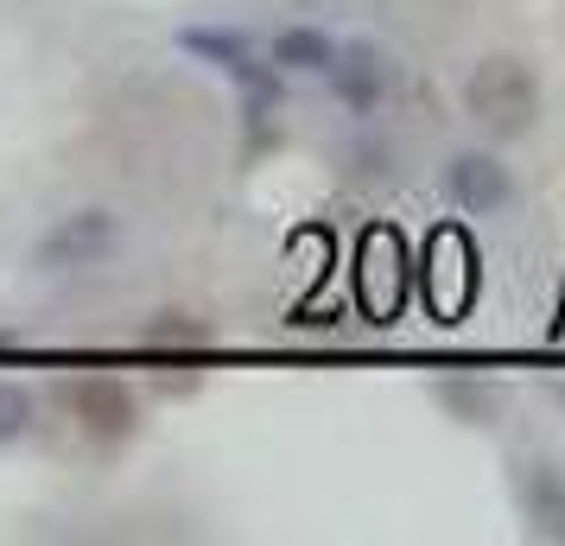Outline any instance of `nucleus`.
I'll return each instance as SVG.
<instances>
[{
  "label": "nucleus",
  "mask_w": 565,
  "mask_h": 546,
  "mask_svg": "<svg viewBox=\"0 0 565 546\" xmlns=\"http://www.w3.org/2000/svg\"><path fill=\"white\" fill-rule=\"evenodd\" d=\"M463 115L489 140H521L540 121V71L514 52H489L463 77Z\"/></svg>",
  "instance_id": "nucleus-1"
},
{
  "label": "nucleus",
  "mask_w": 565,
  "mask_h": 546,
  "mask_svg": "<svg viewBox=\"0 0 565 546\" xmlns=\"http://www.w3.org/2000/svg\"><path fill=\"white\" fill-rule=\"evenodd\" d=\"M57 400H64V414L77 419L83 439L103 445V451H115V445H128L140 432V394L121 375H77V382H64Z\"/></svg>",
  "instance_id": "nucleus-2"
},
{
  "label": "nucleus",
  "mask_w": 565,
  "mask_h": 546,
  "mask_svg": "<svg viewBox=\"0 0 565 546\" xmlns=\"http://www.w3.org/2000/svg\"><path fill=\"white\" fill-rule=\"evenodd\" d=\"M115 242H121V216L103 204H83L71 216H57L52 229L39 235V248H32V267L39 274H83V267H103L115 255Z\"/></svg>",
  "instance_id": "nucleus-3"
},
{
  "label": "nucleus",
  "mask_w": 565,
  "mask_h": 546,
  "mask_svg": "<svg viewBox=\"0 0 565 546\" xmlns=\"http://www.w3.org/2000/svg\"><path fill=\"white\" fill-rule=\"evenodd\" d=\"M324 77L337 83V96L356 108V115H375V103L387 96V57L375 45H337V64Z\"/></svg>",
  "instance_id": "nucleus-4"
},
{
  "label": "nucleus",
  "mask_w": 565,
  "mask_h": 546,
  "mask_svg": "<svg viewBox=\"0 0 565 546\" xmlns=\"http://www.w3.org/2000/svg\"><path fill=\"white\" fill-rule=\"evenodd\" d=\"M509 172L495 165L489 153H458L451 159V197H458L470 216H489V210H502L509 204Z\"/></svg>",
  "instance_id": "nucleus-5"
},
{
  "label": "nucleus",
  "mask_w": 565,
  "mask_h": 546,
  "mask_svg": "<svg viewBox=\"0 0 565 546\" xmlns=\"http://www.w3.org/2000/svg\"><path fill=\"white\" fill-rule=\"evenodd\" d=\"M179 45L191 57H204V64H223L230 77H242V83H255V89H267V64H255V52H248V39L242 32H216V26H184L179 32Z\"/></svg>",
  "instance_id": "nucleus-6"
},
{
  "label": "nucleus",
  "mask_w": 565,
  "mask_h": 546,
  "mask_svg": "<svg viewBox=\"0 0 565 546\" xmlns=\"http://www.w3.org/2000/svg\"><path fill=\"white\" fill-rule=\"evenodd\" d=\"M267 57H274L280 71H311V77H324L337 64V39L318 32V26H286V32H274Z\"/></svg>",
  "instance_id": "nucleus-7"
},
{
  "label": "nucleus",
  "mask_w": 565,
  "mask_h": 546,
  "mask_svg": "<svg viewBox=\"0 0 565 546\" xmlns=\"http://www.w3.org/2000/svg\"><path fill=\"white\" fill-rule=\"evenodd\" d=\"M140 343H147V350H179V356H191V350H210L216 331H210L198 312H179V306H172V312H153L140 324Z\"/></svg>",
  "instance_id": "nucleus-8"
},
{
  "label": "nucleus",
  "mask_w": 565,
  "mask_h": 546,
  "mask_svg": "<svg viewBox=\"0 0 565 546\" xmlns=\"http://www.w3.org/2000/svg\"><path fill=\"white\" fill-rule=\"evenodd\" d=\"M39 426V394L26 382H0V445H20Z\"/></svg>",
  "instance_id": "nucleus-9"
}]
</instances>
